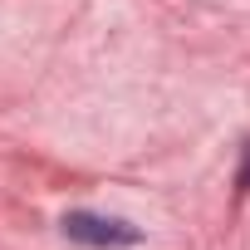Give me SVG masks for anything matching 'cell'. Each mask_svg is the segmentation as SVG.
<instances>
[{
    "label": "cell",
    "mask_w": 250,
    "mask_h": 250,
    "mask_svg": "<svg viewBox=\"0 0 250 250\" xmlns=\"http://www.w3.org/2000/svg\"><path fill=\"white\" fill-rule=\"evenodd\" d=\"M235 187H240V191H250V147H245V167H240V177H235Z\"/></svg>",
    "instance_id": "7a4b0ae2"
},
{
    "label": "cell",
    "mask_w": 250,
    "mask_h": 250,
    "mask_svg": "<svg viewBox=\"0 0 250 250\" xmlns=\"http://www.w3.org/2000/svg\"><path fill=\"white\" fill-rule=\"evenodd\" d=\"M64 235L79 240V245H93V250H123V245H138L143 230L118 221V216H93V211H69L64 221Z\"/></svg>",
    "instance_id": "6da1fadb"
}]
</instances>
